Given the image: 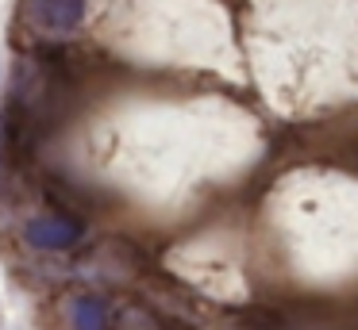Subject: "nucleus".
Returning <instances> with one entry per match:
<instances>
[{"mask_svg":"<svg viewBox=\"0 0 358 330\" xmlns=\"http://www.w3.org/2000/svg\"><path fill=\"white\" fill-rule=\"evenodd\" d=\"M120 330H181V327L158 319L155 311H147V307H131V311H124V319H120Z\"/></svg>","mask_w":358,"mask_h":330,"instance_id":"obj_4","label":"nucleus"},{"mask_svg":"<svg viewBox=\"0 0 358 330\" xmlns=\"http://www.w3.org/2000/svg\"><path fill=\"white\" fill-rule=\"evenodd\" d=\"M81 234H85V227L70 211H50L27 223V242L39 246V250H70L81 242Z\"/></svg>","mask_w":358,"mask_h":330,"instance_id":"obj_2","label":"nucleus"},{"mask_svg":"<svg viewBox=\"0 0 358 330\" xmlns=\"http://www.w3.org/2000/svg\"><path fill=\"white\" fill-rule=\"evenodd\" d=\"M24 15L43 35H73L85 20V0H24Z\"/></svg>","mask_w":358,"mask_h":330,"instance_id":"obj_1","label":"nucleus"},{"mask_svg":"<svg viewBox=\"0 0 358 330\" xmlns=\"http://www.w3.org/2000/svg\"><path fill=\"white\" fill-rule=\"evenodd\" d=\"M73 330H108V303L101 296H78L70 307Z\"/></svg>","mask_w":358,"mask_h":330,"instance_id":"obj_3","label":"nucleus"}]
</instances>
